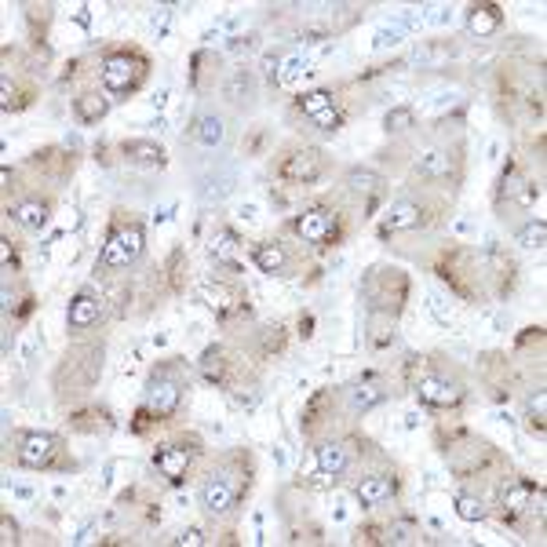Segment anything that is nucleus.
<instances>
[{
	"label": "nucleus",
	"mask_w": 547,
	"mask_h": 547,
	"mask_svg": "<svg viewBox=\"0 0 547 547\" xmlns=\"http://www.w3.org/2000/svg\"><path fill=\"white\" fill-rule=\"evenodd\" d=\"M249 493V467L241 456L223 460L201 486V507L208 515H226L238 507V500Z\"/></svg>",
	"instance_id": "1"
},
{
	"label": "nucleus",
	"mask_w": 547,
	"mask_h": 547,
	"mask_svg": "<svg viewBox=\"0 0 547 547\" xmlns=\"http://www.w3.org/2000/svg\"><path fill=\"white\" fill-rule=\"evenodd\" d=\"M102 372V343H81L69 347L62 365L55 369V390L59 395H85L95 387Z\"/></svg>",
	"instance_id": "2"
},
{
	"label": "nucleus",
	"mask_w": 547,
	"mask_h": 547,
	"mask_svg": "<svg viewBox=\"0 0 547 547\" xmlns=\"http://www.w3.org/2000/svg\"><path fill=\"white\" fill-rule=\"evenodd\" d=\"M146 73H150V62H146V55L135 52V48H117V52H110V55L102 59V69H99L102 88H106V95H113V99L135 95V92L143 88V81H146Z\"/></svg>",
	"instance_id": "3"
},
{
	"label": "nucleus",
	"mask_w": 547,
	"mask_h": 547,
	"mask_svg": "<svg viewBox=\"0 0 547 547\" xmlns=\"http://www.w3.org/2000/svg\"><path fill=\"white\" fill-rule=\"evenodd\" d=\"M362 296L369 303V314H390L398 318V310L409 296V278L398 266H372L362 282Z\"/></svg>",
	"instance_id": "4"
},
{
	"label": "nucleus",
	"mask_w": 547,
	"mask_h": 547,
	"mask_svg": "<svg viewBox=\"0 0 547 547\" xmlns=\"http://www.w3.org/2000/svg\"><path fill=\"white\" fill-rule=\"evenodd\" d=\"M183 390H186V380H183L179 362H161L146 380V409H150V416L158 423L172 420L179 412V405H183Z\"/></svg>",
	"instance_id": "5"
},
{
	"label": "nucleus",
	"mask_w": 547,
	"mask_h": 547,
	"mask_svg": "<svg viewBox=\"0 0 547 547\" xmlns=\"http://www.w3.org/2000/svg\"><path fill=\"white\" fill-rule=\"evenodd\" d=\"M143 249H146V230L139 223H113L99 252V270H125L143 256Z\"/></svg>",
	"instance_id": "6"
},
{
	"label": "nucleus",
	"mask_w": 547,
	"mask_h": 547,
	"mask_svg": "<svg viewBox=\"0 0 547 547\" xmlns=\"http://www.w3.org/2000/svg\"><path fill=\"white\" fill-rule=\"evenodd\" d=\"M438 278L463 299H475V278H478V266L471 259V252H463V249H449L442 259H438Z\"/></svg>",
	"instance_id": "7"
},
{
	"label": "nucleus",
	"mask_w": 547,
	"mask_h": 547,
	"mask_svg": "<svg viewBox=\"0 0 547 547\" xmlns=\"http://www.w3.org/2000/svg\"><path fill=\"white\" fill-rule=\"evenodd\" d=\"M322 176H325V153L318 146H299V150L285 153V158L278 161V179H285V183L310 186V183H318Z\"/></svg>",
	"instance_id": "8"
},
{
	"label": "nucleus",
	"mask_w": 547,
	"mask_h": 547,
	"mask_svg": "<svg viewBox=\"0 0 547 547\" xmlns=\"http://www.w3.org/2000/svg\"><path fill=\"white\" fill-rule=\"evenodd\" d=\"M500 507H503V518L507 522H515L522 515H540L543 511V489L526 482V478H511V482H503L500 489Z\"/></svg>",
	"instance_id": "9"
},
{
	"label": "nucleus",
	"mask_w": 547,
	"mask_h": 547,
	"mask_svg": "<svg viewBox=\"0 0 547 547\" xmlns=\"http://www.w3.org/2000/svg\"><path fill=\"white\" fill-rule=\"evenodd\" d=\"M292 230L306 245H332L339 238V216L332 208H306L303 216H296Z\"/></svg>",
	"instance_id": "10"
},
{
	"label": "nucleus",
	"mask_w": 547,
	"mask_h": 547,
	"mask_svg": "<svg viewBox=\"0 0 547 547\" xmlns=\"http://www.w3.org/2000/svg\"><path fill=\"white\" fill-rule=\"evenodd\" d=\"M412 390H416V398L423 405H431V409H456L463 402V387L456 380H449V376H438V372L420 376L412 383Z\"/></svg>",
	"instance_id": "11"
},
{
	"label": "nucleus",
	"mask_w": 547,
	"mask_h": 547,
	"mask_svg": "<svg viewBox=\"0 0 547 547\" xmlns=\"http://www.w3.org/2000/svg\"><path fill=\"white\" fill-rule=\"evenodd\" d=\"M59 456V438L48 431H22L19 435V463L26 471H45Z\"/></svg>",
	"instance_id": "12"
},
{
	"label": "nucleus",
	"mask_w": 547,
	"mask_h": 547,
	"mask_svg": "<svg viewBox=\"0 0 547 547\" xmlns=\"http://www.w3.org/2000/svg\"><path fill=\"white\" fill-rule=\"evenodd\" d=\"M193 456H198V449H190L183 442H172V445H161L158 453H153V467H158V475L168 478L172 486H183L190 467H193Z\"/></svg>",
	"instance_id": "13"
},
{
	"label": "nucleus",
	"mask_w": 547,
	"mask_h": 547,
	"mask_svg": "<svg viewBox=\"0 0 547 547\" xmlns=\"http://www.w3.org/2000/svg\"><path fill=\"white\" fill-rule=\"evenodd\" d=\"M198 296H201V303L212 310L216 318H230L233 310L245 306L241 292L233 289V285H226V282H201V285H198Z\"/></svg>",
	"instance_id": "14"
},
{
	"label": "nucleus",
	"mask_w": 547,
	"mask_h": 547,
	"mask_svg": "<svg viewBox=\"0 0 547 547\" xmlns=\"http://www.w3.org/2000/svg\"><path fill=\"white\" fill-rule=\"evenodd\" d=\"M427 216H431V212H427V205H420V201H398V205H390V208H387L380 233L387 238V233L420 230V226H427Z\"/></svg>",
	"instance_id": "15"
},
{
	"label": "nucleus",
	"mask_w": 547,
	"mask_h": 547,
	"mask_svg": "<svg viewBox=\"0 0 547 547\" xmlns=\"http://www.w3.org/2000/svg\"><path fill=\"white\" fill-rule=\"evenodd\" d=\"M99 318H102V299L92 292H77L69 303V314H66L69 332H88L92 325H99Z\"/></svg>",
	"instance_id": "16"
},
{
	"label": "nucleus",
	"mask_w": 547,
	"mask_h": 547,
	"mask_svg": "<svg viewBox=\"0 0 547 547\" xmlns=\"http://www.w3.org/2000/svg\"><path fill=\"white\" fill-rule=\"evenodd\" d=\"M121 153H125V161L135 165V168H165V146L161 143H153V139H128L121 143Z\"/></svg>",
	"instance_id": "17"
},
{
	"label": "nucleus",
	"mask_w": 547,
	"mask_h": 547,
	"mask_svg": "<svg viewBox=\"0 0 547 547\" xmlns=\"http://www.w3.org/2000/svg\"><path fill=\"white\" fill-rule=\"evenodd\" d=\"M208 256L219 266H238V259H241V238L230 226H216V233L208 238Z\"/></svg>",
	"instance_id": "18"
},
{
	"label": "nucleus",
	"mask_w": 547,
	"mask_h": 547,
	"mask_svg": "<svg viewBox=\"0 0 547 547\" xmlns=\"http://www.w3.org/2000/svg\"><path fill=\"white\" fill-rule=\"evenodd\" d=\"M395 493H398V478L395 475H369L355 489V496H358L362 507H380V503H387Z\"/></svg>",
	"instance_id": "19"
},
{
	"label": "nucleus",
	"mask_w": 547,
	"mask_h": 547,
	"mask_svg": "<svg viewBox=\"0 0 547 547\" xmlns=\"http://www.w3.org/2000/svg\"><path fill=\"white\" fill-rule=\"evenodd\" d=\"M347 398H350V409H355V412H369L372 405H380V402L387 398V390H383V387H380L372 376H362V380L350 383Z\"/></svg>",
	"instance_id": "20"
},
{
	"label": "nucleus",
	"mask_w": 547,
	"mask_h": 547,
	"mask_svg": "<svg viewBox=\"0 0 547 547\" xmlns=\"http://www.w3.org/2000/svg\"><path fill=\"white\" fill-rule=\"evenodd\" d=\"M252 263L263 270V274H285L289 270V252H285V245H278V241H259L256 249H252Z\"/></svg>",
	"instance_id": "21"
},
{
	"label": "nucleus",
	"mask_w": 547,
	"mask_h": 547,
	"mask_svg": "<svg viewBox=\"0 0 547 547\" xmlns=\"http://www.w3.org/2000/svg\"><path fill=\"white\" fill-rule=\"evenodd\" d=\"M456 172V158L449 150H431L416 161V176L420 179H449Z\"/></svg>",
	"instance_id": "22"
},
{
	"label": "nucleus",
	"mask_w": 547,
	"mask_h": 547,
	"mask_svg": "<svg viewBox=\"0 0 547 547\" xmlns=\"http://www.w3.org/2000/svg\"><path fill=\"white\" fill-rule=\"evenodd\" d=\"M198 365H201L205 383H212V387H226V380H230V358H226V350H223V347H208Z\"/></svg>",
	"instance_id": "23"
},
{
	"label": "nucleus",
	"mask_w": 547,
	"mask_h": 547,
	"mask_svg": "<svg viewBox=\"0 0 547 547\" xmlns=\"http://www.w3.org/2000/svg\"><path fill=\"white\" fill-rule=\"evenodd\" d=\"M503 26V12L500 4H475L471 12H467V29H471L475 37H489Z\"/></svg>",
	"instance_id": "24"
},
{
	"label": "nucleus",
	"mask_w": 547,
	"mask_h": 547,
	"mask_svg": "<svg viewBox=\"0 0 547 547\" xmlns=\"http://www.w3.org/2000/svg\"><path fill=\"white\" fill-rule=\"evenodd\" d=\"M73 113H77V121L81 125H99L102 117L110 113V99L99 95V92H85V95L73 99Z\"/></svg>",
	"instance_id": "25"
},
{
	"label": "nucleus",
	"mask_w": 547,
	"mask_h": 547,
	"mask_svg": "<svg viewBox=\"0 0 547 547\" xmlns=\"http://www.w3.org/2000/svg\"><path fill=\"white\" fill-rule=\"evenodd\" d=\"M296 106H299V113H303V117H310V121H318V117H325V113H332V110H336V95H332V92H325V88H314V92L299 95V99H296Z\"/></svg>",
	"instance_id": "26"
},
{
	"label": "nucleus",
	"mask_w": 547,
	"mask_h": 547,
	"mask_svg": "<svg viewBox=\"0 0 547 547\" xmlns=\"http://www.w3.org/2000/svg\"><path fill=\"white\" fill-rule=\"evenodd\" d=\"M15 219H19L26 230H45L48 219H52V205L41 201V198H29V201H22V205L15 208Z\"/></svg>",
	"instance_id": "27"
},
{
	"label": "nucleus",
	"mask_w": 547,
	"mask_h": 547,
	"mask_svg": "<svg viewBox=\"0 0 547 547\" xmlns=\"http://www.w3.org/2000/svg\"><path fill=\"white\" fill-rule=\"evenodd\" d=\"M314 456H318V471L322 475H343L347 471V449L339 445V442H322L318 449H314Z\"/></svg>",
	"instance_id": "28"
},
{
	"label": "nucleus",
	"mask_w": 547,
	"mask_h": 547,
	"mask_svg": "<svg viewBox=\"0 0 547 547\" xmlns=\"http://www.w3.org/2000/svg\"><path fill=\"white\" fill-rule=\"evenodd\" d=\"M33 168L52 172L55 179H62V176L73 168V158H66V153H59V150H37V153H33Z\"/></svg>",
	"instance_id": "29"
},
{
	"label": "nucleus",
	"mask_w": 547,
	"mask_h": 547,
	"mask_svg": "<svg viewBox=\"0 0 547 547\" xmlns=\"http://www.w3.org/2000/svg\"><path fill=\"white\" fill-rule=\"evenodd\" d=\"M193 135H198V143L201 146H219L223 143V117H216V113H205V117H198V132H193Z\"/></svg>",
	"instance_id": "30"
},
{
	"label": "nucleus",
	"mask_w": 547,
	"mask_h": 547,
	"mask_svg": "<svg viewBox=\"0 0 547 547\" xmlns=\"http://www.w3.org/2000/svg\"><path fill=\"white\" fill-rule=\"evenodd\" d=\"M383 533H387L383 543H412V540L420 536V526H416L412 518H395Z\"/></svg>",
	"instance_id": "31"
},
{
	"label": "nucleus",
	"mask_w": 547,
	"mask_h": 547,
	"mask_svg": "<svg viewBox=\"0 0 547 547\" xmlns=\"http://www.w3.org/2000/svg\"><path fill=\"white\" fill-rule=\"evenodd\" d=\"M453 503H456V515H460L463 522H482V518L489 515V511H486V503H482L478 496H471V493H460Z\"/></svg>",
	"instance_id": "32"
},
{
	"label": "nucleus",
	"mask_w": 547,
	"mask_h": 547,
	"mask_svg": "<svg viewBox=\"0 0 547 547\" xmlns=\"http://www.w3.org/2000/svg\"><path fill=\"white\" fill-rule=\"evenodd\" d=\"M252 95V73L249 69H233V77L226 81V99L230 102H245Z\"/></svg>",
	"instance_id": "33"
},
{
	"label": "nucleus",
	"mask_w": 547,
	"mask_h": 547,
	"mask_svg": "<svg viewBox=\"0 0 547 547\" xmlns=\"http://www.w3.org/2000/svg\"><path fill=\"white\" fill-rule=\"evenodd\" d=\"M543 241H547V223L543 219H529L518 230V245H526V249H543Z\"/></svg>",
	"instance_id": "34"
},
{
	"label": "nucleus",
	"mask_w": 547,
	"mask_h": 547,
	"mask_svg": "<svg viewBox=\"0 0 547 547\" xmlns=\"http://www.w3.org/2000/svg\"><path fill=\"white\" fill-rule=\"evenodd\" d=\"M412 125H416V113H412L409 106H395V110H390V113L383 117V128H387V132H395V135H398V132H409Z\"/></svg>",
	"instance_id": "35"
},
{
	"label": "nucleus",
	"mask_w": 547,
	"mask_h": 547,
	"mask_svg": "<svg viewBox=\"0 0 547 547\" xmlns=\"http://www.w3.org/2000/svg\"><path fill=\"white\" fill-rule=\"evenodd\" d=\"M73 427H77V431H99V427H110V416L102 409H88V412L73 416Z\"/></svg>",
	"instance_id": "36"
},
{
	"label": "nucleus",
	"mask_w": 547,
	"mask_h": 547,
	"mask_svg": "<svg viewBox=\"0 0 547 547\" xmlns=\"http://www.w3.org/2000/svg\"><path fill=\"white\" fill-rule=\"evenodd\" d=\"M183 266H186V252H183V249H176V252L168 256V266H165L172 292H179V289H183Z\"/></svg>",
	"instance_id": "37"
},
{
	"label": "nucleus",
	"mask_w": 547,
	"mask_h": 547,
	"mask_svg": "<svg viewBox=\"0 0 547 547\" xmlns=\"http://www.w3.org/2000/svg\"><path fill=\"white\" fill-rule=\"evenodd\" d=\"M347 183H350V190H369V193H376L380 186H383V179L376 176V172H362V168H355L347 176Z\"/></svg>",
	"instance_id": "38"
},
{
	"label": "nucleus",
	"mask_w": 547,
	"mask_h": 547,
	"mask_svg": "<svg viewBox=\"0 0 547 547\" xmlns=\"http://www.w3.org/2000/svg\"><path fill=\"white\" fill-rule=\"evenodd\" d=\"M529 427L536 435H543V390H536L529 398Z\"/></svg>",
	"instance_id": "39"
},
{
	"label": "nucleus",
	"mask_w": 547,
	"mask_h": 547,
	"mask_svg": "<svg viewBox=\"0 0 547 547\" xmlns=\"http://www.w3.org/2000/svg\"><path fill=\"white\" fill-rule=\"evenodd\" d=\"M176 543H205V533H201L198 526H193V529H186L183 536H176Z\"/></svg>",
	"instance_id": "40"
},
{
	"label": "nucleus",
	"mask_w": 547,
	"mask_h": 547,
	"mask_svg": "<svg viewBox=\"0 0 547 547\" xmlns=\"http://www.w3.org/2000/svg\"><path fill=\"white\" fill-rule=\"evenodd\" d=\"M0 540H4L8 547H12V543H19V526H15L8 515H4V536H0Z\"/></svg>",
	"instance_id": "41"
},
{
	"label": "nucleus",
	"mask_w": 547,
	"mask_h": 547,
	"mask_svg": "<svg viewBox=\"0 0 547 547\" xmlns=\"http://www.w3.org/2000/svg\"><path fill=\"white\" fill-rule=\"evenodd\" d=\"M252 41H256V37H233L230 48H233V52H245V48H252Z\"/></svg>",
	"instance_id": "42"
},
{
	"label": "nucleus",
	"mask_w": 547,
	"mask_h": 547,
	"mask_svg": "<svg viewBox=\"0 0 547 547\" xmlns=\"http://www.w3.org/2000/svg\"><path fill=\"white\" fill-rule=\"evenodd\" d=\"M299 329H303V336H310V329H314V318H310V314H306V318L299 322Z\"/></svg>",
	"instance_id": "43"
}]
</instances>
